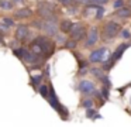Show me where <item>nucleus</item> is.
<instances>
[{
	"label": "nucleus",
	"instance_id": "nucleus-7",
	"mask_svg": "<svg viewBox=\"0 0 131 127\" xmlns=\"http://www.w3.org/2000/svg\"><path fill=\"white\" fill-rule=\"evenodd\" d=\"M108 55V51L107 48H99L96 51H92L90 56H89V61L90 62H100Z\"/></svg>",
	"mask_w": 131,
	"mask_h": 127
},
{
	"label": "nucleus",
	"instance_id": "nucleus-5",
	"mask_svg": "<svg viewBox=\"0 0 131 127\" xmlns=\"http://www.w3.org/2000/svg\"><path fill=\"white\" fill-rule=\"evenodd\" d=\"M120 24H117L116 21H108L107 24L104 25V31H103V35L106 37V41H110L113 37H116L117 34L120 33Z\"/></svg>",
	"mask_w": 131,
	"mask_h": 127
},
{
	"label": "nucleus",
	"instance_id": "nucleus-24",
	"mask_svg": "<svg viewBox=\"0 0 131 127\" xmlns=\"http://www.w3.org/2000/svg\"><path fill=\"white\" fill-rule=\"evenodd\" d=\"M3 23H4V24H7L10 28H12L13 25H14V20L10 18V17H4V18H3Z\"/></svg>",
	"mask_w": 131,
	"mask_h": 127
},
{
	"label": "nucleus",
	"instance_id": "nucleus-29",
	"mask_svg": "<svg viewBox=\"0 0 131 127\" xmlns=\"http://www.w3.org/2000/svg\"><path fill=\"white\" fill-rule=\"evenodd\" d=\"M102 93H103V96H104V99H108V87H103L102 89Z\"/></svg>",
	"mask_w": 131,
	"mask_h": 127
},
{
	"label": "nucleus",
	"instance_id": "nucleus-1",
	"mask_svg": "<svg viewBox=\"0 0 131 127\" xmlns=\"http://www.w3.org/2000/svg\"><path fill=\"white\" fill-rule=\"evenodd\" d=\"M31 52L41 55L44 58H48L49 55L54 54V42L48 38V37L40 35L32 41L31 44Z\"/></svg>",
	"mask_w": 131,
	"mask_h": 127
},
{
	"label": "nucleus",
	"instance_id": "nucleus-17",
	"mask_svg": "<svg viewBox=\"0 0 131 127\" xmlns=\"http://www.w3.org/2000/svg\"><path fill=\"white\" fill-rule=\"evenodd\" d=\"M90 73H93V75L97 76L99 79L102 78L103 75H104V72H103V68H102V69H99V68H92V69H90Z\"/></svg>",
	"mask_w": 131,
	"mask_h": 127
},
{
	"label": "nucleus",
	"instance_id": "nucleus-26",
	"mask_svg": "<svg viewBox=\"0 0 131 127\" xmlns=\"http://www.w3.org/2000/svg\"><path fill=\"white\" fill-rule=\"evenodd\" d=\"M9 25H7V24H4V23L3 21H2V23H0V31H2V33H7V31H9Z\"/></svg>",
	"mask_w": 131,
	"mask_h": 127
},
{
	"label": "nucleus",
	"instance_id": "nucleus-14",
	"mask_svg": "<svg viewBox=\"0 0 131 127\" xmlns=\"http://www.w3.org/2000/svg\"><path fill=\"white\" fill-rule=\"evenodd\" d=\"M116 14L120 17V18H128V17H131V10H130V8H124V7H123V8H120Z\"/></svg>",
	"mask_w": 131,
	"mask_h": 127
},
{
	"label": "nucleus",
	"instance_id": "nucleus-8",
	"mask_svg": "<svg viewBox=\"0 0 131 127\" xmlns=\"http://www.w3.org/2000/svg\"><path fill=\"white\" fill-rule=\"evenodd\" d=\"M71 35L75 41H80V40L85 38L86 35V28L83 27H79V24H72V28H71Z\"/></svg>",
	"mask_w": 131,
	"mask_h": 127
},
{
	"label": "nucleus",
	"instance_id": "nucleus-21",
	"mask_svg": "<svg viewBox=\"0 0 131 127\" xmlns=\"http://www.w3.org/2000/svg\"><path fill=\"white\" fill-rule=\"evenodd\" d=\"M42 78H44L42 75H35L34 78L31 79V82H32V86H37V85H40V82L42 81Z\"/></svg>",
	"mask_w": 131,
	"mask_h": 127
},
{
	"label": "nucleus",
	"instance_id": "nucleus-13",
	"mask_svg": "<svg viewBox=\"0 0 131 127\" xmlns=\"http://www.w3.org/2000/svg\"><path fill=\"white\" fill-rule=\"evenodd\" d=\"M72 24H73V23L69 21V20H63V21L61 23V25H59L61 31H62V33H69L71 28H72Z\"/></svg>",
	"mask_w": 131,
	"mask_h": 127
},
{
	"label": "nucleus",
	"instance_id": "nucleus-16",
	"mask_svg": "<svg viewBox=\"0 0 131 127\" xmlns=\"http://www.w3.org/2000/svg\"><path fill=\"white\" fill-rule=\"evenodd\" d=\"M40 93H41V96H42L44 99L48 97V93H49V85H41V87H40Z\"/></svg>",
	"mask_w": 131,
	"mask_h": 127
},
{
	"label": "nucleus",
	"instance_id": "nucleus-19",
	"mask_svg": "<svg viewBox=\"0 0 131 127\" xmlns=\"http://www.w3.org/2000/svg\"><path fill=\"white\" fill-rule=\"evenodd\" d=\"M100 81H102V83H104V86H106V87H108V89L111 87L110 79H108V76H107V75H103L102 78H100Z\"/></svg>",
	"mask_w": 131,
	"mask_h": 127
},
{
	"label": "nucleus",
	"instance_id": "nucleus-30",
	"mask_svg": "<svg viewBox=\"0 0 131 127\" xmlns=\"http://www.w3.org/2000/svg\"><path fill=\"white\" fill-rule=\"evenodd\" d=\"M58 2H61V3H62V4H63V6H66V7H68V6H71L72 0H58Z\"/></svg>",
	"mask_w": 131,
	"mask_h": 127
},
{
	"label": "nucleus",
	"instance_id": "nucleus-10",
	"mask_svg": "<svg viewBox=\"0 0 131 127\" xmlns=\"http://www.w3.org/2000/svg\"><path fill=\"white\" fill-rule=\"evenodd\" d=\"M97 41H99V30H97V27H92L90 33H89V35H88L86 47H93Z\"/></svg>",
	"mask_w": 131,
	"mask_h": 127
},
{
	"label": "nucleus",
	"instance_id": "nucleus-12",
	"mask_svg": "<svg viewBox=\"0 0 131 127\" xmlns=\"http://www.w3.org/2000/svg\"><path fill=\"white\" fill-rule=\"evenodd\" d=\"M32 16V11L30 8H18L17 11L14 13V17L16 18H28V17Z\"/></svg>",
	"mask_w": 131,
	"mask_h": 127
},
{
	"label": "nucleus",
	"instance_id": "nucleus-18",
	"mask_svg": "<svg viewBox=\"0 0 131 127\" xmlns=\"http://www.w3.org/2000/svg\"><path fill=\"white\" fill-rule=\"evenodd\" d=\"M76 44H78V41H75V40L72 38V40H68V41L65 42V47L69 48V50H73V48L76 47Z\"/></svg>",
	"mask_w": 131,
	"mask_h": 127
},
{
	"label": "nucleus",
	"instance_id": "nucleus-27",
	"mask_svg": "<svg viewBox=\"0 0 131 127\" xmlns=\"http://www.w3.org/2000/svg\"><path fill=\"white\" fill-rule=\"evenodd\" d=\"M121 37H123V38H130V37H131L130 31H128V30H123L121 31Z\"/></svg>",
	"mask_w": 131,
	"mask_h": 127
},
{
	"label": "nucleus",
	"instance_id": "nucleus-25",
	"mask_svg": "<svg viewBox=\"0 0 131 127\" xmlns=\"http://www.w3.org/2000/svg\"><path fill=\"white\" fill-rule=\"evenodd\" d=\"M123 6H124V2H123V0H116V2L113 3L114 8H120V7H123Z\"/></svg>",
	"mask_w": 131,
	"mask_h": 127
},
{
	"label": "nucleus",
	"instance_id": "nucleus-9",
	"mask_svg": "<svg viewBox=\"0 0 131 127\" xmlns=\"http://www.w3.org/2000/svg\"><path fill=\"white\" fill-rule=\"evenodd\" d=\"M78 89H79V92L85 93V95H90V93L94 92V83L90 81H82L79 82V86H78Z\"/></svg>",
	"mask_w": 131,
	"mask_h": 127
},
{
	"label": "nucleus",
	"instance_id": "nucleus-11",
	"mask_svg": "<svg viewBox=\"0 0 131 127\" xmlns=\"http://www.w3.org/2000/svg\"><path fill=\"white\" fill-rule=\"evenodd\" d=\"M27 37H28V27L20 24L17 27V30H16V38H17V41H23Z\"/></svg>",
	"mask_w": 131,
	"mask_h": 127
},
{
	"label": "nucleus",
	"instance_id": "nucleus-33",
	"mask_svg": "<svg viewBox=\"0 0 131 127\" xmlns=\"http://www.w3.org/2000/svg\"><path fill=\"white\" fill-rule=\"evenodd\" d=\"M130 6H131V2H130Z\"/></svg>",
	"mask_w": 131,
	"mask_h": 127
},
{
	"label": "nucleus",
	"instance_id": "nucleus-32",
	"mask_svg": "<svg viewBox=\"0 0 131 127\" xmlns=\"http://www.w3.org/2000/svg\"><path fill=\"white\" fill-rule=\"evenodd\" d=\"M13 2H16V3H23V0H13Z\"/></svg>",
	"mask_w": 131,
	"mask_h": 127
},
{
	"label": "nucleus",
	"instance_id": "nucleus-20",
	"mask_svg": "<svg viewBox=\"0 0 131 127\" xmlns=\"http://www.w3.org/2000/svg\"><path fill=\"white\" fill-rule=\"evenodd\" d=\"M103 14H104V8H103L102 6H99V7L96 8V18L97 20H102L103 18Z\"/></svg>",
	"mask_w": 131,
	"mask_h": 127
},
{
	"label": "nucleus",
	"instance_id": "nucleus-15",
	"mask_svg": "<svg viewBox=\"0 0 131 127\" xmlns=\"http://www.w3.org/2000/svg\"><path fill=\"white\" fill-rule=\"evenodd\" d=\"M0 8H3V10H12L13 0H0Z\"/></svg>",
	"mask_w": 131,
	"mask_h": 127
},
{
	"label": "nucleus",
	"instance_id": "nucleus-4",
	"mask_svg": "<svg viewBox=\"0 0 131 127\" xmlns=\"http://www.w3.org/2000/svg\"><path fill=\"white\" fill-rule=\"evenodd\" d=\"M57 21H58V17L55 14H52L51 17L45 18L42 24V30H45V33L48 35H57L58 34V27H57Z\"/></svg>",
	"mask_w": 131,
	"mask_h": 127
},
{
	"label": "nucleus",
	"instance_id": "nucleus-23",
	"mask_svg": "<svg viewBox=\"0 0 131 127\" xmlns=\"http://www.w3.org/2000/svg\"><path fill=\"white\" fill-rule=\"evenodd\" d=\"M94 114H96V110H93L92 107H88V109H86V117L88 119H93Z\"/></svg>",
	"mask_w": 131,
	"mask_h": 127
},
{
	"label": "nucleus",
	"instance_id": "nucleus-28",
	"mask_svg": "<svg viewBox=\"0 0 131 127\" xmlns=\"http://www.w3.org/2000/svg\"><path fill=\"white\" fill-rule=\"evenodd\" d=\"M57 42H58V44H63V42H65V38H63V35H59V34H57Z\"/></svg>",
	"mask_w": 131,
	"mask_h": 127
},
{
	"label": "nucleus",
	"instance_id": "nucleus-31",
	"mask_svg": "<svg viewBox=\"0 0 131 127\" xmlns=\"http://www.w3.org/2000/svg\"><path fill=\"white\" fill-rule=\"evenodd\" d=\"M83 2H96V3H103V4H104V3H107V0H83Z\"/></svg>",
	"mask_w": 131,
	"mask_h": 127
},
{
	"label": "nucleus",
	"instance_id": "nucleus-3",
	"mask_svg": "<svg viewBox=\"0 0 131 127\" xmlns=\"http://www.w3.org/2000/svg\"><path fill=\"white\" fill-rule=\"evenodd\" d=\"M130 45H131V44H121V45H118V47H117V50L113 52V55H111L108 59L103 61V64H102L103 71H110L111 68L114 66L116 61H118V59L121 58V55L124 54V51L127 50V48H130Z\"/></svg>",
	"mask_w": 131,
	"mask_h": 127
},
{
	"label": "nucleus",
	"instance_id": "nucleus-2",
	"mask_svg": "<svg viewBox=\"0 0 131 127\" xmlns=\"http://www.w3.org/2000/svg\"><path fill=\"white\" fill-rule=\"evenodd\" d=\"M47 100L49 102V104H51L52 107H54L55 110H57L58 113L61 114V117L63 119V120H66V119L69 117V112L65 109V106L63 104H61L59 103V100H58V97H57V95H55V90H54V87L49 85V93H48V97H47Z\"/></svg>",
	"mask_w": 131,
	"mask_h": 127
},
{
	"label": "nucleus",
	"instance_id": "nucleus-6",
	"mask_svg": "<svg viewBox=\"0 0 131 127\" xmlns=\"http://www.w3.org/2000/svg\"><path fill=\"white\" fill-rule=\"evenodd\" d=\"M38 14H40L44 20L48 18V17H51L52 14H55V6L51 4V3L40 2L38 3Z\"/></svg>",
	"mask_w": 131,
	"mask_h": 127
},
{
	"label": "nucleus",
	"instance_id": "nucleus-22",
	"mask_svg": "<svg viewBox=\"0 0 131 127\" xmlns=\"http://www.w3.org/2000/svg\"><path fill=\"white\" fill-rule=\"evenodd\" d=\"M82 106L85 107V109H88V107H92V106H93V100H92L90 97L85 99V100L82 102Z\"/></svg>",
	"mask_w": 131,
	"mask_h": 127
}]
</instances>
